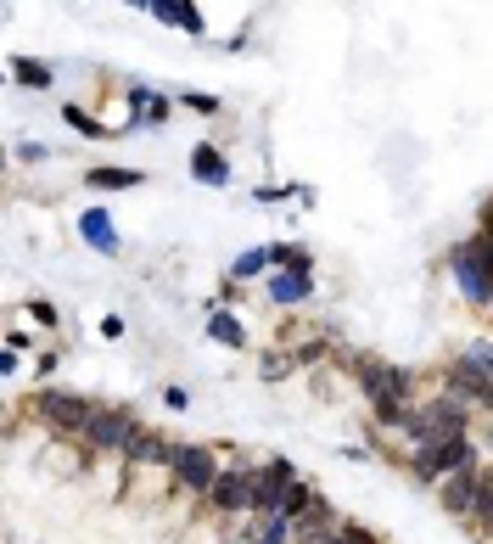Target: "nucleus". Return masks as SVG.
Instances as JSON below:
<instances>
[{
	"mask_svg": "<svg viewBox=\"0 0 493 544\" xmlns=\"http://www.w3.org/2000/svg\"><path fill=\"white\" fill-rule=\"evenodd\" d=\"M353 382H359V393H365L370 410H376V427H393V432H398L404 410L415 404V371L359 354V359H353Z\"/></svg>",
	"mask_w": 493,
	"mask_h": 544,
	"instance_id": "nucleus-1",
	"label": "nucleus"
},
{
	"mask_svg": "<svg viewBox=\"0 0 493 544\" xmlns=\"http://www.w3.org/2000/svg\"><path fill=\"white\" fill-rule=\"evenodd\" d=\"M471 432H477V410H465L449 393H437L426 404H409L404 421H398L404 449H426V444H443V438H471Z\"/></svg>",
	"mask_w": 493,
	"mask_h": 544,
	"instance_id": "nucleus-2",
	"label": "nucleus"
},
{
	"mask_svg": "<svg viewBox=\"0 0 493 544\" xmlns=\"http://www.w3.org/2000/svg\"><path fill=\"white\" fill-rule=\"evenodd\" d=\"M449 270H454V287L471 309H488L493 303V242H488V202H482L477 214V230L460 236L449 247Z\"/></svg>",
	"mask_w": 493,
	"mask_h": 544,
	"instance_id": "nucleus-3",
	"label": "nucleus"
},
{
	"mask_svg": "<svg viewBox=\"0 0 493 544\" xmlns=\"http://www.w3.org/2000/svg\"><path fill=\"white\" fill-rule=\"evenodd\" d=\"M443 393L460 399V404H477V416H488V404H493V354H488V337L465 343V354L449 359V371H443Z\"/></svg>",
	"mask_w": 493,
	"mask_h": 544,
	"instance_id": "nucleus-4",
	"label": "nucleus"
},
{
	"mask_svg": "<svg viewBox=\"0 0 493 544\" xmlns=\"http://www.w3.org/2000/svg\"><path fill=\"white\" fill-rule=\"evenodd\" d=\"M488 460V449H482V438L471 432V438H443V444H426V449H409L404 466L415 483H437V477L449 472H465V466H482Z\"/></svg>",
	"mask_w": 493,
	"mask_h": 544,
	"instance_id": "nucleus-5",
	"label": "nucleus"
},
{
	"mask_svg": "<svg viewBox=\"0 0 493 544\" xmlns=\"http://www.w3.org/2000/svg\"><path fill=\"white\" fill-rule=\"evenodd\" d=\"M135 427H141V416L135 410H124V404H90L85 427H79V438H85L96 455H124V444L135 438Z\"/></svg>",
	"mask_w": 493,
	"mask_h": 544,
	"instance_id": "nucleus-6",
	"label": "nucleus"
},
{
	"mask_svg": "<svg viewBox=\"0 0 493 544\" xmlns=\"http://www.w3.org/2000/svg\"><path fill=\"white\" fill-rule=\"evenodd\" d=\"M169 483L180 488V494H191V500H202L213 488V477H219V455H213L208 444H174L169 449Z\"/></svg>",
	"mask_w": 493,
	"mask_h": 544,
	"instance_id": "nucleus-7",
	"label": "nucleus"
},
{
	"mask_svg": "<svg viewBox=\"0 0 493 544\" xmlns=\"http://www.w3.org/2000/svg\"><path fill=\"white\" fill-rule=\"evenodd\" d=\"M29 410L40 416V427H51L57 438H79V427H85V416H90V399L73 393V387H40Z\"/></svg>",
	"mask_w": 493,
	"mask_h": 544,
	"instance_id": "nucleus-8",
	"label": "nucleus"
},
{
	"mask_svg": "<svg viewBox=\"0 0 493 544\" xmlns=\"http://www.w3.org/2000/svg\"><path fill=\"white\" fill-rule=\"evenodd\" d=\"M292 477H297V466L286 455H269L264 466H247V516H275V500L286 494Z\"/></svg>",
	"mask_w": 493,
	"mask_h": 544,
	"instance_id": "nucleus-9",
	"label": "nucleus"
},
{
	"mask_svg": "<svg viewBox=\"0 0 493 544\" xmlns=\"http://www.w3.org/2000/svg\"><path fill=\"white\" fill-rule=\"evenodd\" d=\"M208 500L213 516H247V466H219V477H213V488L202 494Z\"/></svg>",
	"mask_w": 493,
	"mask_h": 544,
	"instance_id": "nucleus-10",
	"label": "nucleus"
},
{
	"mask_svg": "<svg viewBox=\"0 0 493 544\" xmlns=\"http://www.w3.org/2000/svg\"><path fill=\"white\" fill-rule=\"evenodd\" d=\"M169 449H174V438H163V432H152V427H135V438L124 444L118 460L141 477V472H163V466H169Z\"/></svg>",
	"mask_w": 493,
	"mask_h": 544,
	"instance_id": "nucleus-11",
	"label": "nucleus"
},
{
	"mask_svg": "<svg viewBox=\"0 0 493 544\" xmlns=\"http://www.w3.org/2000/svg\"><path fill=\"white\" fill-rule=\"evenodd\" d=\"M482 477H488V460H482V466H465V472H449V477H437V505H443V511L449 516H465L471 511V500H477V483Z\"/></svg>",
	"mask_w": 493,
	"mask_h": 544,
	"instance_id": "nucleus-12",
	"label": "nucleus"
},
{
	"mask_svg": "<svg viewBox=\"0 0 493 544\" xmlns=\"http://www.w3.org/2000/svg\"><path fill=\"white\" fill-rule=\"evenodd\" d=\"M141 12H152L163 29H185L191 40H202V34H208V17H202L197 0H146Z\"/></svg>",
	"mask_w": 493,
	"mask_h": 544,
	"instance_id": "nucleus-13",
	"label": "nucleus"
},
{
	"mask_svg": "<svg viewBox=\"0 0 493 544\" xmlns=\"http://www.w3.org/2000/svg\"><path fill=\"white\" fill-rule=\"evenodd\" d=\"M264 298L281 303V309H297V303L314 298V275H297V270H269L264 275Z\"/></svg>",
	"mask_w": 493,
	"mask_h": 544,
	"instance_id": "nucleus-14",
	"label": "nucleus"
},
{
	"mask_svg": "<svg viewBox=\"0 0 493 544\" xmlns=\"http://www.w3.org/2000/svg\"><path fill=\"white\" fill-rule=\"evenodd\" d=\"M79 242L85 247H96L101 258H118V225H113V214H107V208H85V214H79Z\"/></svg>",
	"mask_w": 493,
	"mask_h": 544,
	"instance_id": "nucleus-15",
	"label": "nucleus"
},
{
	"mask_svg": "<svg viewBox=\"0 0 493 544\" xmlns=\"http://www.w3.org/2000/svg\"><path fill=\"white\" fill-rule=\"evenodd\" d=\"M185 169H191V180H197V186H230V158L225 152H219V146L213 141H197L191 146V163H185Z\"/></svg>",
	"mask_w": 493,
	"mask_h": 544,
	"instance_id": "nucleus-16",
	"label": "nucleus"
},
{
	"mask_svg": "<svg viewBox=\"0 0 493 544\" xmlns=\"http://www.w3.org/2000/svg\"><path fill=\"white\" fill-rule=\"evenodd\" d=\"M129 113H135V124L157 129V124H169L174 101L163 96V90H152V85H135V90H129Z\"/></svg>",
	"mask_w": 493,
	"mask_h": 544,
	"instance_id": "nucleus-17",
	"label": "nucleus"
},
{
	"mask_svg": "<svg viewBox=\"0 0 493 544\" xmlns=\"http://www.w3.org/2000/svg\"><path fill=\"white\" fill-rule=\"evenodd\" d=\"M85 186L90 191H135V186H146V174L124 169V163H96V169L85 174Z\"/></svg>",
	"mask_w": 493,
	"mask_h": 544,
	"instance_id": "nucleus-18",
	"label": "nucleus"
},
{
	"mask_svg": "<svg viewBox=\"0 0 493 544\" xmlns=\"http://www.w3.org/2000/svg\"><path fill=\"white\" fill-rule=\"evenodd\" d=\"M264 258H269V270L314 275V253H309V247H297V242H269V247H264Z\"/></svg>",
	"mask_w": 493,
	"mask_h": 544,
	"instance_id": "nucleus-19",
	"label": "nucleus"
},
{
	"mask_svg": "<svg viewBox=\"0 0 493 544\" xmlns=\"http://www.w3.org/2000/svg\"><path fill=\"white\" fill-rule=\"evenodd\" d=\"M314 500H320V488H314V483H303V477H292V483H286V494L275 500V516H281V522H297V516L309 511Z\"/></svg>",
	"mask_w": 493,
	"mask_h": 544,
	"instance_id": "nucleus-20",
	"label": "nucleus"
},
{
	"mask_svg": "<svg viewBox=\"0 0 493 544\" xmlns=\"http://www.w3.org/2000/svg\"><path fill=\"white\" fill-rule=\"evenodd\" d=\"M208 343H219V348H247V326H241L230 309H208Z\"/></svg>",
	"mask_w": 493,
	"mask_h": 544,
	"instance_id": "nucleus-21",
	"label": "nucleus"
},
{
	"mask_svg": "<svg viewBox=\"0 0 493 544\" xmlns=\"http://www.w3.org/2000/svg\"><path fill=\"white\" fill-rule=\"evenodd\" d=\"M12 79L23 90H51V85H57V68L40 62V57H12Z\"/></svg>",
	"mask_w": 493,
	"mask_h": 544,
	"instance_id": "nucleus-22",
	"label": "nucleus"
},
{
	"mask_svg": "<svg viewBox=\"0 0 493 544\" xmlns=\"http://www.w3.org/2000/svg\"><path fill=\"white\" fill-rule=\"evenodd\" d=\"M241 539L247 544H292V522H281V516H247Z\"/></svg>",
	"mask_w": 493,
	"mask_h": 544,
	"instance_id": "nucleus-23",
	"label": "nucleus"
},
{
	"mask_svg": "<svg viewBox=\"0 0 493 544\" xmlns=\"http://www.w3.org/2000/svg\"><path fill=\"white\" fill-rule=\"evenodd\" d=\"M258 275H269V258H264V247H247V253L230 258L225 281H236V287H241V281H258Z\"/></svg>",
	"mask_w": 493,
	"mask_h": 544,
	"instance_id": "nucleus-24",
	"label": "nucleus"
},
{
	"mask_svg": "<svg viewBox=\"0 0 493 544\" xmlns=\"http://www.w3.org/2000/svg\"><path fill=\"white\" fill-rule=\"evenodd\" d=\"M62 124H68L73 135H85V141H96L101 129H107L96 113H90V107H79V101H62Z\"/></svg>",
	"mask_w": 493,
	"mask_h": 544,
	"instance_id": "nucleus-25",
	"label": "nucleus"
},
{
	"mask_svg": "<svg viewBox=\"0 0 493 544\" xmlns=\"http://www.w3.org/2000/svg\"><path fill=\"white\" fill-rule=\"evenodd\" d=\"M465 516H471V528L488 539V522H493V472L477 483V500H471V511H465Z\"/></svg>",
	"mask_w": 493,
	"mask_h": 544,
	"instance_id": "nucleus-26",
	"label": "nucleus"
},
{
	"mask_svg": "<svg viewBox=\"0 0 493 544\" xmlns=\"http://www.w3.org/2000/svg\"><path fill=\"white\" fill-rule=\"evenodd\" d=\"M174 101H180L185 113H197V118H219V96H208V90H180Z\"/></svg>",
	"mask_w": 493,
	"mask_h": 544,
	"instance_id": "nucleus-27",
	"label": "nucleus"
},
{
	"mask_svg": "<svg viewBox=\"0 0 493 544\" xmlns=\"http://www.w3.org/2000/svg\"><path fill=\"white\" fill-rule=\"evenodd\" d=\"M23 309H29V320H40L45 331H57V326H62V309H57L51 298H29Z\"/></svg>",
	"mask_w": 493,
	"mask_h": 544,
	"instance_id": "nucleus-28",
	"label": "nucleus"
},
{
	"mask_svg": "<svg viewBox=\"0 0 493 544\" xmlns=\"http://www.w3.org/2000/svg\"><path fill=\"white\" fill-rule=\"evenodd\" d=\"M258 376H264V382H286V376H292V359H286V348H275V354H264V365H258Z\"/></svg>",
	"mask_w": 493,
	"mask_h": 544,
	"instance_id": "nucleus-29",
	"label": "nucleus"
},
{
	"mask_svg": "<svg viewBox=\"0 0 493 544\" xmlns=\"http://www.w3.org/2000/svg\"><path fill=\"white\" fill-rule=\"evenodd\" d=\"M325 544H376V533L359 528V522H337V533H331Z\"/></svg>",
	"mask_w": 493,
	"mask_h": 544,
	"instance_id": "nucleus-30",
	"label": "nucleus"
},
{
	"mask_svg": "<svg viewBox=\"0 0 493 544\" xmlns=\"http://www.w3.org/2000/svg\"><path fill=\"white\" fill-rule=\"evenodd\" d=\"M286 197H292V186H258L253 191V202H264V208H281Z\"/></svg>",
	"mask_w": 493,
	"mask_h": 544,
	"instance_id": "nucleus-31",
	"label": "nucleus"
},
{
	"mask_svg": "<svg viewBox=\"0 0 493 544\" xmlns=\"http://www.w3.org/2000/svg\"><path fill=\"white\" fill-rule=\"evenodd\" d=\"M163 404H169V410H191V387H163Z\"/></svg>",
	"mask_w": 493,
	"mask_h": 544,
	"instance_id": "nucleus-32",
	"label": "nucleus"
},
{
	"mask_svg": "<svg viewBox=\"0 0 493 544\" xmlns=\"http://www.w3.org/2000/svg\"><path fill=\"white\" fill-rule=\"evenodd\" d=\"M51 158V146H40V141H23L17 146V163H45Z\"/></svg>",
	"mask_w": 493,
	"mask_h": 544,
	"instance_id": "nucleus-33",
	"label": "nucleus"
},
{
	"mask_svg": "<svg viewBox=\"0 0 493 544\" xmlns=\"http://www.w3.org/2000/svg\"><path fill=\"white\" fill-rule=\"evenodd\" d=\"M124 315H101V337H107V343H118V337H124Z\"/></svg>",
	"mask_w": 493,
	"mask_h": 544,
	"instance_id": "nucleus-34",
	"label": "nucleus"
},
{
	"mask_svg": "<svg viewBox=\"0 0 493 544\" xmlns=\"http://www.w3.org/2000/svg\"><path fill=\"white\" fill-rule=\"evenodd\" d=\"M51 371H57V354H40V365H34V376H40L45 387H51Z\"/></svg>",
	"mask_w": 493,
	"mask_h": 544,
	"instance_id": "nucleus-35",
	"label": "nucleus"
},
{
	"mask_svg": "<svg viewBox=\"0 0 493 544\" xmlns=\"http://www.w3.org/2000/svg\"><path fill=\"white\" fill-rule=\"evenodd\" d=\"M17 371V354H12V348H0V376H12Z\"/></svg>",
	"mask_w": 493,
	"mask_h": 544,
	"instance_id": "nucleus-36",
	"label": "nucleus"
},
{
	"mask_svg": "<svg viewBox=\"0 0 493 544\" xmlns=\"http://www.w3.org/2000/svg\"><path fill=\"white\" fill-rule=\"evenodd\" d=\"M0 421H6V404H0Z\"/></svg>",
	"mask_w": 493,
	"mask_h": 544,
	"instance_id": "nucleus-37",
	"label": "nucleus"
},
{
	"mask_svg": "<svg viewBox=\"0 0 493 544\" xmlns=\"http://www.w3.org/2000/svg\"><path fill=\"white\" fill-rule=\"evenodd\" d=\"M230 544H247V539H230Z\"/></svg>",
	"mask_w": 493,
	"mask_h": 544,
	"instance_id": "nucleus-38",
	"label": "nucleus"
},
{
	"mask_svg": "<svg viewBox=\"0 0 493 544\" xmlns=\"http://www.w3.org/2000/svg\"><path fill=\"white\" fill-rule=\"evenodd\" d=\"M0 79H6V73H0Z\"/></svg>",
	"mask_w": 493,
	"mask_h": 544,
	"instance_id": "nucleus-39",
	"label": "nucleus"
}]
</instances>
